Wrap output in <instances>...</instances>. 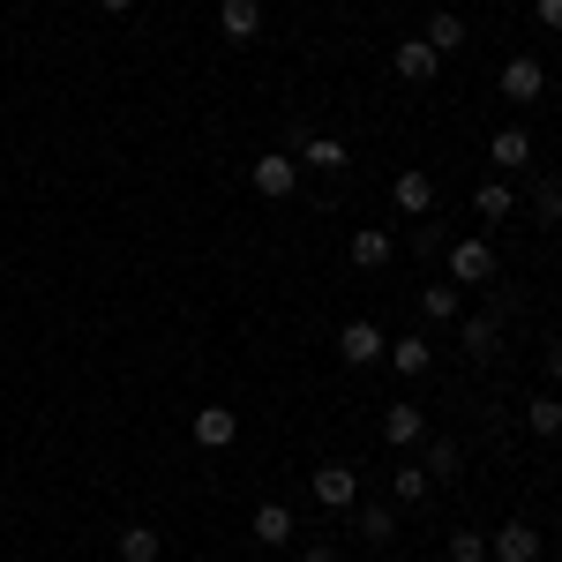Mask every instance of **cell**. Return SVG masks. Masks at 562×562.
I'll return each mask as SVG.
<instances>
[{
	"instance_id": "7c38bea8",
	"label": "cell",
	"mask_w": 562,
	"mask_h": 562,
	"mask_svg": "<svg viewBox=\"0 0 562 562\" xmlns=\"http://www.w3.org/2000/svg\"><path fill=\"white\" fill-rule=\"evenodd\" d=\"M390 203H397L405 217H428V211H435V180L420 173V166H405V173L390 180Z\"/></svg>"
},
{
	"instance_id": "4316f807",
	"label": "cell",
	"mask_w": 562,
	"mask_h": 562,
	"mask_svg": "<svg viewBox=\"0 0 562 562\" xmlns=\"http://www.w3.org/2000/svg\"><path fill=\"white\" fill-rule=\"evenodd\" d=\"M420 465H428V480H458V442H428Z\"/></svg>"
},
{
	"instance_id": "5bb4252c",
	"label": "cell",
	"mask_w": 562,
	"mask_h": 562,
	"mask_svg": "<svg viewBox=\"0 0 562 562\" xmlns=\"http://www.w3.org/2000/svg\"><path fill=\"white\" fill-rule=\"evenodd\" d=\"M487 166L525 173V166H532V135H525V128H495V135H487Z\"/></svg>"
},
{
	"instance_id": "277c9868",
	"label": "cell",
	"mask_w": 562,
	"mask_h": 562,
	"mask_svg": "<svg viewBox=\"0 0 562 562\" xmlns=\"http://www.w3.org/2000/svg\"><path fill=\"white\" fill-rule=\"evenodd\" d=\"M540 90H548L540 53H510V60H503V98H510V105H540Z\"/></svg>"
},
{
	"instance_id": "f546056e",
	"label": "cell",
	"mask_w": 562,
	"mask_h": 562,
	"mask_svg": "<svg viewBox=\"0 0 562 562\" xmlns=\"http://www.w3.org/2000/svg\"><path fill=\"white\" fill-rule=\"evenodd\" d=\"M548 375H555V383H562V346H548Z\"/></svg>"
},
{
	"instance_id": "e0dca14e",
	"label": "cell",
	"mask_w": 562,
	"mask_h": 562,
	"mask_svg": "<svg viewBox=\"0 0 562 562\" xmlns=\"http://www.w3.org/2000/svg\"><path fill=\"white\" fill-rule=\"evenodd\" d=\"M390 368H397V375H428V360H435V346L428 338H420V330H413V338H390V352H383Z\"/></svg>"
},
{
	"instance_id": "4dcf8cb0",
	"label": "cell",
	"mask_w": 562,
	"mask_h": 562,
	"mask_svg": "<svg viewBox=\"0 0 562 562\" xmlns=\"http://www.w3.org/2000/svg\"><path fill=\"white\" fill-rule=\"evenodd\" d=\"M98 8H105V15H128V8H135V0H98Z\"/></svg>"
},
{
	"instance_id": "ffe728a7",
	"label": "cell",
	"mask_w": 562,
	"mask_h": 562,
	"mask_svg": "<svg viewBox=\"0 0 562 562\" xmlns=\"http://www.w3.org/2000/svg\"><path fill=\"white\" fill-rule=\"evenodd\" d=\"M158 555H166L158 525H121V562H158Z\"/></svg>"
},
{
	"instance_id": "2e32d148",
	"label": "cell",
	"mask_w": 562,
	"mask_h": 562,
	"mask_svg": "<svg viewBox=\"0 0 562 562\" xmlns=\"http://www.w3.org/2000/svg\"><path fill=\"white\" fill-rule=\"evenodd\" d=\"M346 256H352V270H383V262L397 256V240H390L383 225H360V233H352V248H346Z\"/></svg>"
},
{
	"instance_id": "f1b7e54d",
	"label": "cell",
	"mask_w": 562,
	"mask_h": 562,
	"mask_svg": "<svg viewBox=\"0 0 562 562\" xmlns=\"http://www.w3.org/2000/svg\"><path fill=\"white\" fill-rule=\"evenodd\" d=\"M301 562H338V548H330V540H307V548H301Z\"/></svg>"
},
{
	"instance_id": "484cf974",
	"label": "cell",
	"mask_w": 562,
	"mask_h": 562,
	"mask_svg": "<svg viewBox=\"0 0 562 562\" xmlns=\"http://www.w3.org/2000/svg\"><path fill=\"white\" fill-rule=\"evenodd\" d=\"M532 217H540V225H562V180H540V188H532Z\"/></svg>"
},
{
	"instance_id": "d4e9b609",
	"label": "cell",
	"mask_w": 562,
	"mask_h": 562,
	"mask_svg": "<svg viewBox=\"0 0 562 562\" xmlns=\"http://www.w3.org/2000/svg\"><path fill=\"white\" fill-rule=\"evenodd\" d=\"M450 562H487V532L480 525H458L450 532Z\"/></svg>"
},
{
	"instance_id": "83f0119b",
	"label": "cell",
	"mask_w": 562,
	"mask_h": 562,
	"mask_svg": "<svg viewBox=\"0 0 562 562\" xmlns=\"http://www.w3.org/2000/svg\"><path fill=\"white\" fill-rule=\"evenodd\" d=\"M532 15H540V31H555V38H562V0H532Z\"/></svg>"
},
{
	"instance_id": "44dd1931",
	"label": "cell",
	"mask_w": 562,
	"mask_h": 562,
	"mask_svg": "<svg viewBox=\"0 0 562 562\" xmlns=\"http://www.w3.org/2000/svg\"><path fill=\"white\" fill-rule=\"evenodd\" d=\"M390 495H397V503H428V495H435L428 465H420V458H413V465H397V473H390Z\"/></svg>"
},
{
	"instance_id": "52a82bcc",
	"label": "cell",
	"mask_w": 562,
	"mask_h": 562,
	"mask_svg": "<svg viewBox=\"0 0 562 562\" xmlns=\"http://www.w3.org/2000/svg\"><path fill=\"white\" fill-rule=\"evenodd\" d=\"M383 352H390V338H383V330H375V323H368V315L338 330V360H346V368H375Z\"/></svg>"
},
{
	"instance_id": "7a4b0ae2",
	"label": "cell",
	"mask_w": 562,
	"mask_h": 562,
	"mask_svg": "<svg viewBox=\"0 0 562 562\" xmlns=\"http://www.w3.org/2000/svg\"><path fill=\"white\" fill-rule=\"evenodd\" d=\"M315 503H323V510H352V503H360V465L323 458V465H315Z\"/></svg>"
},
{
	"instance_id": "5b68a950",
	"label": "cell",
	"mask_w": 562,
	"mask_h": 562,
	"mask_svg": "<svg viewBox=\"0 0 562 562\" xmlns=\"http://www.w3.org/2000/svg\"><path fill=\"white\" fill-rule=\"evenodd\" d=\"M383 442H390V450H420V442H428V413H420L413 397L383 405Z\"/></svg>"
},
{
	"instance_id": "ac0fdd59",
	"label": "cell",
	"mask_w": 562,
	"mask_h": 562,
	"mask_svg": "<svg viewBox=\"0 0 562 562\" xmlns=\"http://www.w3.org/2000/svg\"><path fill=\"white\" fill-rule=\"evenodd\" d=\"M420 315H428V323H458V315H465V293H458L450 278H442V285H420Z\"/></svg>"
},
{
	"instance_id": "603a6c76",
	"label": "cell",
	"mask_w": 562,
	"mask_h": 562,
	"mask_svg": "<svg viewBox=\"0 0 562 562\" xmlns=\"http://www.w3.org/2000/svg\"><path fill=\"white\" fill-rule=\"evenodd\" d=\"M525 428L540 435V442H555V435H562V397H555V390H548V397H532V405H525Z\"/></svg>"
},
{
	"instance_id": "9c48e42d",
	"label": "cell",
	"mask_w": 562,
	"mask_h": 562,
	"mask_svg": "<svg viewBox=\"0 0 562 562\" xmlns=\"http://www.w3.org/2000/svg\"><path fill=\"white\" fill-rule=\"evenodd\" d=\"M195 442L203 450H233L240 442V413L233 405H195Z\"/></svg>"
},
{
	"instance_id": "8992f818",
	"label": "cell",
	"mask_w": 562,
	"mask_h": 562,
	"mask_svg": "<svg viewBox=\"0 0 562 562\" xmlns=\"http://www.w3.org/2000/svg\"><path fill=\"white\" fill-rule=\"evenodd\" d=\"M487 278H495V248H487V240H450V285H487Z\"/></svg>"
},
{
	"instance_id": "4fadbf2b",
	"label": "cell",
	"mask_w": 562,
	"mask_h": 562,
	"mask_svg": "<svg viewBox=\"0 0 562 562\" xmlns=\"http://www.w3.org/2000/svg\"><path fill=\"white\" fill-rule=\"evenodd\" d=\"M248 532H256L262 548H293V532H301V518H293L285 503H256V518H248Z\"/></svg>"
},
{
	"instance_id": "cb8c5ba5",
	"label": "cell",
	"mask_w": 562,
	"mask_h": 562,
	"mask_svg": "<svg viewBox=\"0 0 562 562\" xmlns=\"http://www.w3.org/2000/svg\"><path fill=\"white\" fill-rule=\"evenodd\" d=\"M360 540H368V548L397 540V510H390V503H360Z\"/></svg>"
},
{
	"instance_id": "9a60e30c",
	"label": "cell",
	"mask_w": 562,
	"mask_h": 562,
	"mask_svg": "<svg viewBox=\"0 0 562 562\" xmlns=\"http://www.w3.org/2000/svg\"><path fill=\"white\" fill-rule=\"evenodd\" d=\"M450 330H458V346L473 352V360H495V346H503V323L495 315H458Z\"/></svg>"
},
{
	"instance_id": "30bf717a",
	"label": "cell",
	"mask_w": 562,
	"mask_h": 562,
	"mask_svg": "<svg viewBox=\"0 0 562 562\" xmlns=\"http://www.w3.org/2000/svg\"><path fill=\"white\" fill-rule=\"evenodd\" d=\"M390 68H397V83H435V68H442V53L428 38H405L390 53Z\"/></svg>"
},
{
	"instance_id": "3957f363",
	"label": "cell",
	"mask_w": 562,
	"mask_h": 562,
	"mask_svg": "<svg viewBox=\"0 0 562 562\" xmlns=\"http://www.w3.org/2000/svg\"><path fill=\"white\" fill-rule=\"evenodd\" d=\"M487 555H495V562H540V555H548V540H540V525L510 518V525L487 532Z\"/></svg>"
},
{
	"instance_id": "8fae6325",
	"label": "cell",
	"mask_w": 562,
	"mask_h": 562,
	"mask_svg": "<svg viewBox=\"0 0 562 562\" xmlns=\"http://www.w3.org/2000/svg\"><path fill=\"white\" fill-rule=\"evenodd\" d=\"M217 31L233 45H256L262 38V0H217Z\"/></svg>"
},
{
	"instance_id": "7402d4cb",
	"label": "cell",
	"mask_w": 562,
	"mask_h": 562,
	"mask_svg": "<svg viewBox=\"0 0 562 562\" xmlns=\"http://www.w3.org/2000/svg\"><path fill=\"white\" fill-rule=\"evenodd\" d=\"M420 38H428L435 53H442V60H450V53H458V45H465V15H450V8H442V15H428V31H420Z\"/></svg>"
},
{
	"instance_id": "d6986e66",
	"label": "cell",
	"mask_w": 562,
	"mask_h": 562,
	"mask_svg": "<svg viewBox=\"0 0 562 562\" xmlns=\"http://www.w3.org/2000/svg\"><path fill=\"white\" fill-rule=\"evenodd\" d=\"M473 211L487 217V225H503V217L518 211V195H510V180H480V188H473Z\"/></svg>"
},
{
	"instance_id": "ba28073f",
	"label": "cell",
	"mask_w": 562,
	"mask_h": 562,
	"mask_svg": "<svg viewBox=\"0 0 562 562\" xmlns=\"http://www.w3.org/2000/svg\"><path fill=\"white\" fill-rule=\"evenodd\" d=\"M293 158H301V173H346V166H352V150L338 143V135H301Z\"/></svg>"
},
{
	"instance_id": "6da1fadb",
	"label": "cell",
	"mask_w": 562,
	"mask_h": 562,
	"mask_svg": "<svg viewBox=\"0 0 562 562\" xmlns=\"http://www.w3.org/2000/svg\"><path fill=\"white\" fill-rule=\"evenodd\" d=\"M248 180H256V195H270V203H285V195L301 188V158H293V150H262L256 166H248Z\"/></svg>"
}]
</instances>
